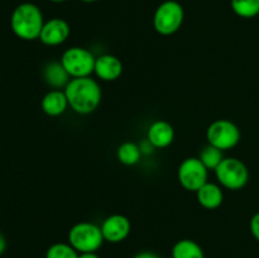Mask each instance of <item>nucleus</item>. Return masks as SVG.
<instances>
[{
  "label": "nucleus",
  "mask_w": 259,
  "mask_h": 258,
  "mask_svg": "<svg viewBox=\"0 0 259 258\" xmlns=\"http://www.w3.org/2000/svg\"><path fill=\"white\" fill-rule=\"evenodd\" d=\"M40 108H42V111L46 115L52 116V118L62 115L70 108L65 91L51 89L42 98Z\"/></svg>",
  "instance_id": "nucleus-13"
},
{
  "label": "nucleus",
  "mask_w": 259,
  "mask_h": 258,
  "mask_svg": "<svg viewBox=\"0 0 259 258\" xmlns=\"http://www.w3.org/2000/svg\"><path fill=\"white\" fill-rule=\"evenodd\" d=\"M123 70V62L116 56L105 53V55L96 57L94 73L99 80L106 81V82L116 81L118 78H120Z\"/></svg>",
  "instance_id": "nucleus-11"
},
{
  "label": "nucleus",
  "mask_w": 259,
  "mask_h": 258,
  "mask_svg": "<svg viewBox=\"0 0 259 258\" xmlns=\"http://www.w3.org/2000/svg\"><path fill=\"white\" fill-rule=\"evenodd\" d=\"M184 20V7L176 0H166L161 3L154 12L153 28L158 34L167 37L179 32Z\"/></svg>",
  "instance_id": "nucleus-5"
},
{
  "label": "nucleus",
  "mask_w": 259,
  "mask_h": 258,
  "mask_svg": "<svg viewBox=\"0 0 259 258\" xmlns=\"http://www.w3.org/2000/svg\"><path fill=\"white\" fill-rule=\"evenodd\" d=\"M43 80L55 90H63L70 82L71 76L62 66L61 61H50L43 67Z\"/></svg>",
  "instance_id": "nucleus-15"
},
{
  "label": "nucleus",
  "mask_w": 259,
  "mask_h": 258,
  "mask_svg": "<svg viewBox=\"0 0 259 258\" xmlns=\"http://www.w3.org/2000/svg\"><path fill=\"white\" fill-rule=\"evenodd\" d=\"M60 61L71 78H77L93 75L96 57L88 48L73 46L62 53Z\"/></svg>",
  "instance_id": "nucleus-6"
},
{
  "label": "nucleus",
  "mask_w": 259,
  "mask_h": 258,
  "mask_svg": "<svg viewBox=\"0 0 259 258\" xmlns=\"http://www.w3.org/2000/svg\"><path fill=\"white\" fill-rule=\"evenodd\" d=\"M80 2H82V3H88V4H90V3H95L96 0H80Z\"/></svg>",
  "instance_id": "nucleus-25"
},
{
  "label": "nucleus",
  "mask_w": 259,
  "mask_h": 258,
  "mask_svg": "<svg viewBox=\"0 0 259 258\" xmlns=\"http://www.w3.org/2000/svg\"><path fill=\"white\" fill-rule=\"evenodd\" d=\"M52 3H63V2H67V0H50Z\"/></svg>",
  "instance_id": "nucleus-26"
},
{
  "label": "nucleus",
  "mask_w": 259,
  "mask_h": 258,
  "mask_svg": "<svg viewBox=\"0 0 259 258\" xmlns=\"http://www.w3.org/2000/svg\"><path fill=\"white\" fill-rule=\"evenodd\" d=\"M67 240L78 253L98 252L104 244L100 225L91 222L76 223L68 230Z\"/></svg>",
  "instance_id": "nucleus-3"
},
{
  "label": "nucleus",
  "mask_w": 259,
  "mask_h": 258,
  "mask_svg": "<svg viewBox=\"0 0 259 258\" xmlns=\"http://www.w3.org/2000/svg\"><path fill=\"white\" fill-rule=\"evenodd\" d=\"M78 258H100V255L96 252H88V253H80Z\"/></svg>",
  "instance_id": "nucleus-24"
},
{
  "label": "nucleus",
  "mask_w": 259,
  "mask_h": 258,
  "mask_svg": "<svg viewBox=\"0 0 259 258\" xmlns=\"http://www.w3.org/2000/svg\"><path fill=\"white\" fill-rule=\"evenodd\" d=\"M71 34V28L67 20L62 18H51L46 20L38 39L48 47L61 46L68 39Z\"/></svg>",
  "instance_id": "nucleus-10"
},
{
  "label": "nucleus",
  "mask_w": 259,
  "mask_h": 258,
  "mask_svg": "<svg viewBox=\"0 0 259 258\" xmlns=\"http://www.w3.org/2000/svg\"><path fill=\"white\" fill-rule=\"evenodd\" d=\"M177 179L185 190L196 192L209 179V169L202 164L199 157H187L179 166Z\"/></svg>",
  "instance_id": "nucleus-8"
},
{
  "label": "nucleus",
  "mask_w": 259,
  "mask_h": 258,
  "mask_svg": "<svg viewBox=\"0 0 259 258\" xmlns=\"http://www.w3.org/2000/svg\"><path fill=\"white\" fill-rule=\"evenodd\" d=\"M133 258H159V255L151 250H142V252L137 253Z\"/></svg>",
  "instance_id": "nucleus-22"
},
{
  "label": "nucleus",
  "mask_w": 259,
  "mask_h": 258,
  "mask_svg": "<svg viewBox=\"0 0 259 258\" xmlns=\"http://www.w3.org/2000/svg\"><path fill=\"white\" fill-rule=\"evenodd\" d=\"M240 138V129L229 119H217L206 129L207 144H211L223 152L237 147Z\"/></svg>",
  "instance_id": "nucleus-7"
},
{
  "label": "nucleus",
  "mask_w": 259,
  "mask_h": 258,
  "mask_svg": "<svg viewBox=\"0 0 259 258\" xmlns=\"http://www.w3.org/2000/svg\"><path fill=\"white\" fill-rule=\"evenodd\" d=\"M116 158L124 166H136L142 158V149L134 142H124L116 149Z\"/></svg>",
  "instance_id": "nucleus-17"
},
{
  "label": "nucleus",
  "mask_w": 259,
  "mask_h": 258,
  "mask_svg": "<svg viewBox=\"0 0 259 258\" xmlns=\"http://www.w3.org/2000/svg\"><path fill=\"white\" fill-rule=\"evenodd\" d=\"M105 242L121 243L129 237L132 230L131 220L123 214H113L103 220L100 225Z\"/></svg>",
  "instance_id": "nucleus-9"
},
{
  "label": "nucleus",
  "mask_w": 259,
  "mask_h": 258,
  "mask_svg": "<svg viewBox=\"0 0 259 258\" xmlns=\"http://www.w3.org/2000/svg\"><path fill=\"white\" fill-rule=\"evenodd\" d=\"M80 253L70 243H53L46 252L45 258H78Z\"/></svg>",
  "instance_id": "nucleus-20"
},
{
  "label": "nucleus",
  "mask_w": 259,
  "mask_h": 258,
  "mask_svg": "<svg viewBox=\"0 0 259 258\" xmlns=\"http://www.w3.org/2000/svg\"><path fill=\"white\" fill-rule=\"evenodd\" d=\"M63 91L71 110L80 115L94 113L99 108L103 98L100 85L91 76L71 78Z\"/></svg>",
  "instance_id": "nucleus-1"
},
{
  "label": "nucleus",
  "mask_w": 259,
  "mask_h": 258,
  "mask_svg": "<svg viewBox=\"0 0 259 258\" xmlns=\"http://www.w3.org/2000/svg\"><path fill=\"white\" fill-rule=\"evenodd\" d=\"M214 172L218 184L230 191L242 190L249 181L247 164L237 157H225Z\"/></svg>",
  "instance_id": "nucleus-4"
},
{
  "label": "nucleus",
  "mask_w": 259,
  "mask_h": 258,
  "mask_svg": "<svg viewBox=\"0 0 259 258\" xmlns=\"http://www.w3.org/2000/svg\"><path fill=\"white\" fill-rule=\"evenodd\" d=\"M175 139V129L166 120H156L148 126L147 141L153 148L163 149L171 146Z\"/></svg>",
  "instance_id": "nucleus-12"
},
{
  "label": "nucleus",
  "mask_w": 259,
  "mask_h": 258,
  "mask_svg": "<svg viewBox=\"0 0 259 258\" xmlns=\"http://www.w3.org/2000/svg\"><path fill=\"white\" fill-rule=\"evenodd\" d=\"M5 249H7V239H5L4 234L0 232V255L5 252Z\"/></svg>",
  "instance_id": "nucleus-23"
},
{
  "label": "nucleus",
  "mask_w": 259,
  "mask_h": 258,
  "mask_svg": "<svg viewBox=\"0 0 259 258\" xmlns=\"http://www.w3.org/2000/svg\"><path fill=\"white\" fill-rule=\"evenodd\" d=\"M249 229L250 233H252L253 238H254L257 242H259V211L255 212L249 222Z\"/></svg>",
  "instance_id": "nucleus-21"
},
{
  "label": "nucleus",
  "mask_w": 259,
  "mask_h": 258,
  "mask_svg": "<svg viewBox=\"0 0 259 258\" xmlns=\"http://www.w3.org/2000/svg\"><path fill=\"white\" fill-rule=\"evenodd\" d=\"M235 15L243 19H252L259 15V0H230Z\"/></svg>",
  "instance_id": "nucleus-18"
},
{
  "label": "nucleus",
  "mask_w": 259,
  "mask_h": 258,
  "mask_svg": "<svg viewBox=\"0 0 259 258\" xmlns=\"http://www.w3.org/2000/svg\"><path fill=\"white\" fill-rule=\"evenodd\" d=\"M200 161L202 162L205 167H206L209 171H215L217 167L222 163L224 157V152L222 149L217 148V147L211 146V144H206L204 148L201 149L199 154Z\"/></svg>",
  "instance_id": "nucleus-19"
},
{
  "label": "nucleus",
  "mask_w": 259,
  "mask_h": 258,
  "mask_svg": "<svg viewBox=\"0 0 259 258\" xmlns=\"http://www.w3.org/2000/svg\"><path fill=\"white\" fill-rule=\"evenodd\" d=\"M171 255L172 258H205L201 245L192 239H181L175 243Z\"/></svg>",
  "instance_id": "nucleus-16"
},
{
  "label": "nucleus",
  "mask_w": 259,
  "mask_h": 258,
  "mask_svg": "<svg viewBox=\"0 0 259 258\" xmlns=\"http://www.w3.org/2000/svg\"><path fill=\"white\" fill-rule=\"evenodd\" d=\"M197 202L206 210H215L224 201V192L219 184L207 181L196 192Z\"/></svg>",
  "instance_id": "nucleus-14"
},
{
  "label": "nucleus",
  "mask_w": 259,
  "mask_h": 258,
  "mask_svg": "<svg viewBox=\"0 0 259 258\" xmlns=\"http://www.w3.org/2000/svg\"><path fill=\"white\" fill-rule=\"evenodd\" d=\"M43 13L33 3H22L18 5L10 17V28L19 39L34 40L39 38L45 24Z\"/></svg>",
  "instance_id": "nucleus-2"
}]
</instances>
